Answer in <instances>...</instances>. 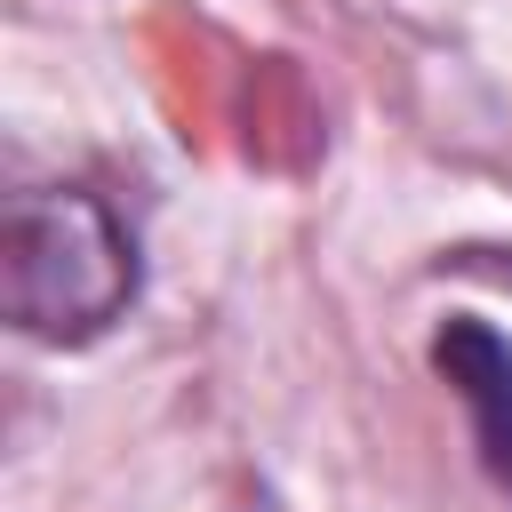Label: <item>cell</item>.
<instances>
[{"label": "cell", "mask_w": 512, "mask_h": 512, "mask_svg": "<svg viewBox=\"0 0 512 512\" xmlns=\"http://www.w3.org/2000/svg\"><path fill=\"white\" fill-rule=\"evenodd\" d=\"M144 296L136 224L88 184H32L0 208V312L32 344H96Z\"/></svg>", "instance_id": "1"}, {"label": "cell", "mask_w": 512, "mask_h": 512, "mask_svg": "<svg viewBox=\"0 0 512 512\" xmlns=\"http://www.w3.org/2000/svg\"><path fill=\"white\" fill-rule=\"evenodd\" d=\"M432 376L456 392L472 448H480V472L512 496V336L480 312H448L432 328Z\"/></svg>", "instance_id": "2"}]
</instances>
